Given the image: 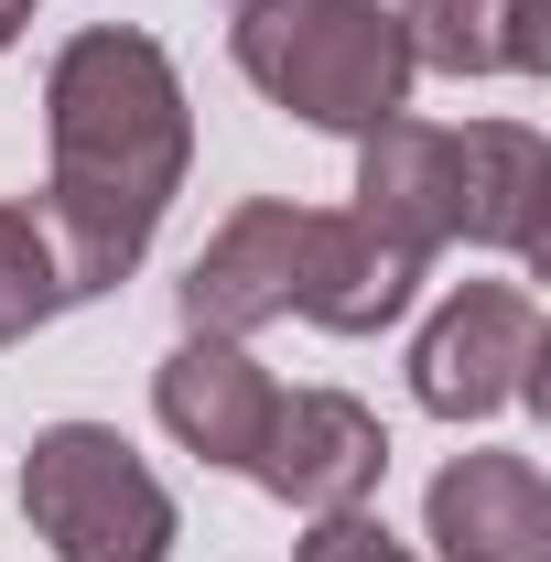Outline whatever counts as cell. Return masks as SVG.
I'll return each mask as SVG.
<instances>
[{"mask_svg":"<svg viewBox=\"0 0 551 562\" xmlns=\"http://www.w3.org/2000/svg\"><path fill=\"white\" fill-rule=\"evenodd\" d=\"M22 22H33V0H0V55L22 44Z\"/></svg>","mask_w":551,"mask_h":562,"instance_id":"obj_13","label":"cell"},{"mask_svg":"<svg viewBox=\"0 0 551 562\" xmlns=\"http://www.w3.org/2000/svg\"><path fill=\"white\" fill-rule=\"evenodd\" d=\"M412 401L432 422H486V412H508V401H551L541 303L519 281H465L412 347Z\"/></svg>","mask_w":551,"mask_h":562,"instance_id":"obj_6","label":"cell"},{"mask_svg":"<svg viewBox=\"0 0 551 562\" xmlns=\"http://www.w3.org/2000/svg\"><path fill=\"white\" fill-rule=\"evenodd\" d=\"M541 184H551V151L541 131L519 120H465V131H432V120H379L357 140V216L379 238H401L412 260L432 249H508L530 260L541 249Z\"/></svg>","mask_w":551,"mask_h":562,"instance_id":"obj_3","label":"cell"},{"mask_svg":"<svg viewBox=\"0 0 551 562\" xmlns=\"http://www.w3.org/2000/svg\"><path fill=\"white\" fill-rule=\"evenodd\" d=\"M22 519L44 530L55 562H173V487L140 465L109 422H55V432H33Z\"/></svg>","mask_w":551,"mask_h":562,"instance_id":"obj_5","label":"cell"},{"mask_svg":"<svg viewBox=\"0 0 551 562\" xmlns=\"http://www.w3.org/2000/svg\"><path fill=\"white\" fill-rule=\"evenodd\" d=\"M551 0H401V44L432 76H541Z\"/></svg>","mask_w":551,"mask_h":562,"instance_id":"obj_10","label":"cell"},{"mask_svg":"<svg viewBox=\"0 0 551 562\" xmlns=\"http://www.w3.org/2000/svg\"><path fill=\"white\" fill-rule=\"evenodd\" d=\"M292 562H412V541H390L368 508H336V519L303 530V552H292Z\"/></svg>","mask_w":551,"mask_h":562,"instance_id":"obj_12","label":"cell"},{"mask_svg":"<svg viewBox=\"0 0 551 562\" xmlns=\"http://www.w3.org/2000/svg\"><path fill=\"white\" fill-rule=\"evenodd\" d=\"M44 140H55V173H44V238H55V271L66 303L109 292L140 271L162 206L184 195V162H195V109H184V76L151 33H76L55 76H44Z\"/></svg>","mask_w":551,"mask_h":562,"instance_id":"obj_1","label":"cell"},{"mask_svg":"<svg viewBox=\"0 0 551 562\" xmlns=\"http://www.w3.org/2000/svg\"><path fill=\"white\" fill-rule=\"evenodd\" d=\"M432 260H412L401 238H379L368 216L346 206H238L216 227L206 249H195V271H184V325L195 336H260L281 314H303V325H325V336H379V325H401L412 314V292Z\"/></svg>","mask_w":551,"mask_h":562,"instance_id":"obj_2","label":"cell"},{"mask_svg":"<svg viewBox=\"0 0 551 562\" xmlns=\"http://www.w3.org/2000/svg\"><path fill=\"white\" fill-rule=\"evenodd\" d=\"M238 476H260V487H271L281 508H303V519H336V508H368V497H379L390 432H379L368 401H346V390H281Z\"/></svg>","mask_w":551,"mask_h":562,"instance_id":"obj_7","label":"cell"},{"mask_svg":"<svg viewBox=\"0 0 551 562\" xmlns=\"http://www.w3.org/2000/svg\"><path fill=\"white\" fill-rule=\"evenodd\" d=\"M421 530L443 562H551V476L530 454H454L421 497Z\"/></svg>","mask_w":551,"mask_h":562,"instance_id":"obj_8","label":"cell"},{"mask_svg":"<svg viewBox=\"0 0 551 562\" xmlns=\"http://www.w3.org/2000/svg\"><path fill=\"white\" fill-rule=\"evenodd\" d=\"M227 55L271 109H292L303 131H346V140L401 120L421 76L390 0H238Z\"/></svg>","mask_w":551,"mask_h":562,"instance_id":"obj_4","label":"cell"},{"mask_svg":"<svg viewBox=\"0 0 551 562\" xmlns=\"http://www.w3.org/2000/svg\"><path fill=\"white\" fill-rule=\"evenodd\" d=\"M66 314V271H55V238L33 206H0V347H22L33 325Z\"/></svg>","mask_w":551,"mask_h":562,"instance_id":"obj_11","label":"cell"},{"mask_svg":"<svg viewBox=\"0 0 551 562\" xmlns=\"http://www.w3.org/2000/svg\"><path fill=\"white\" fill-rule=\"evenodd\" d=\"M271 401H281L271 368L238 347V336H184V347L162 357V379H151L162 432H173L184 454H206V465H249V443H260Z\"/></svg>","mask_w":551,"mask_h":562,"instance_id":"obj_9","label":"cell"}]
</instances>
